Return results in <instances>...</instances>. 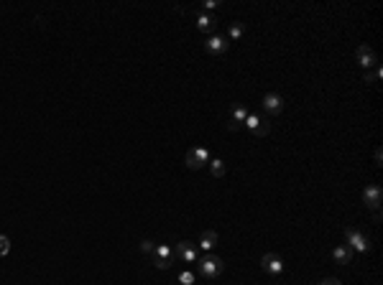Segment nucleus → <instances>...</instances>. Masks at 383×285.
Segmentation results:
<instances>
[{"instance_id":"1","label":"nucleus","mask_w":383,"mask_h":285,"mask_svg":"<svg viewBox=\"0 0 383 285\" xmlns=\"http://www.w3.org/2000/svg\"><path fill=\"white\" fill-rule=\"evenodd\" d=\"M197 270H200L202 278L215 280L217 275L225 270V262H223V258H217V254H205V258L200 260V265H197Z\"/></svg>"},{"instance_id":"2","label":"nucleus","mask_w":383,"mask_h":285,"mask_svg":"<svg viewBox=\"0 0 383 285\" xmlns=\"http://www.w3.org/2000/svg\"><path fill=\"white\" fill-rule=\"evenodd\" d=\"M151 260H153V268L158 270H169L174 265V250H169L166 244H156L153 254H151Z\"/></svg>"},{"instance_id":"3","label":"nucleus","mask_w":383,"mask_h":285,"mask_svg":"<svg viewBox=\"0 0 383 285\" xmlns=\"http://www.w3.org/2000/svg\"><path fill=\"white\" fill-rule=\"evenodd\" d=\"M186 168L189 170H200L205 163H210V150L207 148H192L189 153H186Z\"/></svg>"},{"instance_id":"4","label":"nucleus","mask_w":383,"mask_h":285,"mask_svg":"<svg viewBox=\"0 0 383 285\" xmlns=\"http://www.w3.org/2000/svg\"><path fill=\"white\" fill-rule=\"evenodd\" d=\"M345 240H347V247L350 250H358V252H368L370 244H368V237L360 232V230H345Z\"/></svg>"},{"instance_id":"5","label":"nucleus","mask_w":383,"mask_h":285,"mask_svg":"<svg viewBox=\"0 0 383 285\" xmlns=\"http://www.w3.org/2000/svg\"><path fill=\"white\" fill-rule=\"evenodd\" d=\"M263 110L268 112L271 118H279L281 112H284V97L276 94V92H268V94L263 97Z\"/></svg>"},{"instance_id":"6","label":"nucleus","mask_w":383,"mask_h":285,"mask_svg":"<svg viewBox=\"0 0 383 285\" xmlns=\"http://www.w3.org/2000/svg\"><path fill=\"white\" fill-rule=\"evenodd\" d=\"M363 202H365L368 209L380 212V204H383V188H380V186H368V188L363 191Z\"/></svg>"},{"instance_id":"7","label":"nucleus","mask_w":383,"mask_h":285,"mask_svg":"<svg viewBox=\"0 0 383 285\" xmlns=\"http://www.w3.org/2000/svg\"><path fill=\"white\" fill-rule=\"evenodd\" d=\"M174 258H179V260H184V262H195V260H197V244L189 242V240L179 242L176 250H174Z\"/></svg>"},{"instance_id":"8","label":"nucleus","mask_w":383,"mask_h":285,"mask_svg":"<svg viewBox=\"0 0 383 285\" xmlns=\"http://www.w3.org/2000/svg\"><path fill=\"white\" fill-rule=\"evenodd\" d=\"M261 268L266 272H271V275H281L284 272V260L279 258V254L268 252V254H263V258H261Z\"/></svg>"},{"instance_id":"9","label":"nucleus","mask_w":383,"mask_h":285,"mask_svg":"<svg viewBox=\"0 0 383 285\" xmlns=\"http://www.w3.org/2000/svg\"><path fill=\"white\" fill-rule=\"evenodd\" d=\"M245 118H248V110H245L243 104H233V112H230V120H228V130L235 132L245 125Z\"/></svg>"},{"instance_id":"10","label":"nucleus","mask_w":383,"mask_h":285,"mask_svg":"<svg viewBox=\"0 0 383 285\" xmlns=\"http://www.w3.org/2000/svg\"><path fill=\"white\" fill-rule=\"evenodd\" d=\"M228 46H230V41H228L225 36H210V38L205 41V48H207L212 56H220V54H225V51H228Z\"/></svg>"},{"instance_id":"11","label":"nucleus","mask_w":383,"mask_h":285,"mask_svg":"<svg viewBox=\"0 0 383 285\" xmlns=\"http://www.w3.org/2000/svg\"><path fill=\"white\" fill-rule=\"evenodd\" d=\"M358 62H360V66H365V72L368 69H373V66H378V62H375V51L370 48V46H358Z\"/></svg>"},{"instance_id":"12","label":"nucleus","mask_w":383,"mask_h":285,"mask_svg":"<svg viewBox=\"0 0 383 285\" xmlns=\"http://www.w3.org/2000/svg\"><path fill=\"white\" fill-rule=\"evenodd\" d=\"M332 260H335L337 265H350V260H352V250H350L347 244L335 247V250H332Z\"/></svg>"},{"instance_id":"13","label":"nucleus","mask_w":383,"mask_h":285,"mask_svg":"<svg viewBox=\"0 0 383 285\" xmlns=\"http://www.w3.org/2000/svg\"><path fill=\"white\" fill-rule=\"evenodd\" d=\"M215 244H217V232L215 230H205L202 237H200V247L205 252H210V250H215Z\"/></svg>"},{"instance_id":"14","label":"nucleus","mask_w":383,"mask_h":285,"mask_svg":"<svg viewBox=\"0 0 383 285\" xmlns=\"http://www.w3.org/2000/svg\"><path fill=\"white\" fill-rule=\"evenodd\" d=\"M215 26H217V18H212V16H207V13H202V16L197 18V28H200L202 34H212Z\"/></svg>"},{"instance_id":"15","label":"nucleus","mask_w":383,"mask_h":285,"mask_svg":"<svg viewBox=\"0 0 383 285\" xmlns=\"http://www.w3.org/2000/svg\"><path fill=\"white\" fill-rule=\"evenodd\" d=\"M210 170H212L215 178H223V176H225V163L215 158V160H210Z\"/></svg>"},{"instance_id":"16","label":"nucleus","mask_w":383,"mask_h":285,"mask_svg":"<svg viewBox=\"0 0 383 285\" xmlns=\"http://www.w3.org/2000/svg\"><path fill=\"white\" fill-rule=\"evenodd\" d=\"M251 132H253V138H266V135H268V132H271V125H268V122H263V120H261V122H258V125H256V128H253V130H251Z\"/></svg>"},{"instance_id":"17","label":"nucleus","mask_w":383,"mask_h":285,"mask_svg":"<svg viewBox=\"0 0 383 285\" xmlns=\"http://www.w3.org/2000/svg\"><path fill=\"white\" fill-rule=\"evenodd\" d=\"M380 76H383L380 66H373V72H365V82H370V84H375V82H378Z\"/></svg>"},{"instance_id":"18","label":"nucleus","mask_w":383,"mask_h":285,"mask_svg":"<svg viewBox=\"0 0 383 285\" xmlns=\"http://www.w3.org/2000/svg\"><path fill=\"white\" fill-rule=\"evenodd\" d=\"M8 252H11V240L6 234H0V258H6Z\"/></svg>"},{"instance_id":"19","label":"nucleus","mask_w":383,"mask_h":285,"mask_svg":"<svg viewBox=\"0 0 383 285\" xmlns=\"http://www.w3.org/2000/svg\"><path fill=\"white\" fill-rule=\"evenodd\" d=\"M179 282H181V285H195V272L184 270V272L179 275Z\"/></svg>"},{"instance_id":"20","label":"nucleus","mask_w":383,"mask_h":285,"mask_svg":"<svg viewBox=\"0 0 383 285\" xmlns=\"http://www.w3.org/2000/svg\"><path fill=\"white\" fill-rule=\"evenodd\" d=\"M153 250H156V244H153L151 240H143V242H141V252H143V254H153Z\"/></svg>"},{"instance_id":"21","label":"nucleus","mask_w":383,"mask_h":285,"mask_svg":"<svg viewBox=\"0 0 383 285\" xmlns=\"http://www.w3.org/2000/svg\"><path fill=\"white\" fill-rule=\"evenodd\" d=\"M243 36V26L240 23H233L230 26V38H240Z\"/></svg>"},{"instance_id":"22","label":"nucleus","mask_w":383,"mask_h":285,"mask_svg":"<svg viewBox=\"0 0 383 285\" xmlns=\"http://www.w3.org/2000/svg\"><path fill=\"white\" fill-rule=\"evenodd\" d=\"M258 122H261V118H258V115H248V118H245V128H248V130H253Z\"/></svg>"},{"instance_id":"23","label":"nucleus","mask_w":383,"mask_h":285,"mask_svg":"<svg viewBox=\"0 0 383 285\" xmlns=\"http://www.w3.org/2000/svg\"><path fill=\"white\" fill-rule=\"evenodd\" d=\"M319 285H340V280H337V278H324Z\"/></svg>"},{"instance_id":"24","label":"nucleus","mask_w":383,"mask_h":285,"mask_svg":"<svg viewBox=\"0 0 383 285\" xmlns=\"http://www.w3.org/2000/svg\"><path fill=\"white\" fill-rule=\"evenodd\" d=\"M215 8H217L215 0H205V10H215Z\"/></svg>"},{"instance_id":"25","label":"nucleus","mask_w":383,"mask_h":285,"mask_svg":"<svg viewBox=\"0 0 383 285\" xmlns=\"http://www.w3.org/2000/svg\"><path fill=\"white\" fill-rule=\"evenodd\" d=\"M380 160H383V153H380V148H378V150H375V163L380 166Z\"/></svg>"}]
</instances>
